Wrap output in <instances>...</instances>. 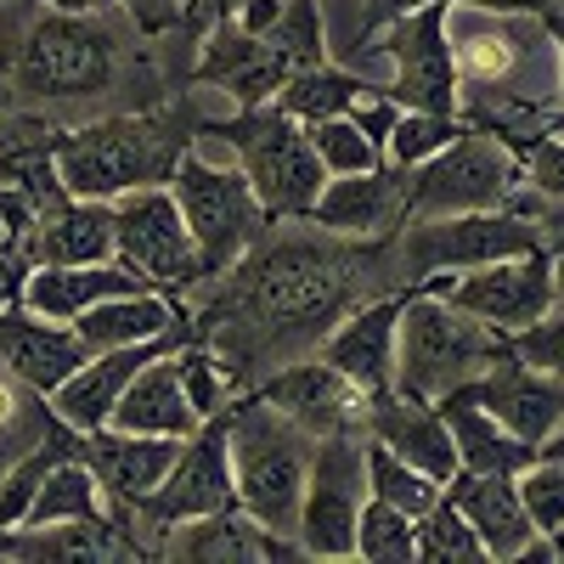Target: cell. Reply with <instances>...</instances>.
<instances>
[{
  "label": "cell",
  "mask_w": 564,
  "mask_h": 564,
  "mask_svg": "<svg viewBox=\"0 0 564 564\" xmlns=\"http://www.w3.org/2000/svg\"><path fill=\"white\" fill-rule=\"evenodd\" d=\"M542 7H547V12H564V0H542Z\"/></svg>",
  "instance_id": "obj_52"
},
{
  "label": "cell",
  "mask_w": 564,
  "mask_h": 564,
  "mask_svg": "<svg viewBox=\"0 0 564 564\" xmlns=\"http://www.w3.org/2000/svg\"><path fill=\"white\" fill-rule=\"evenodd\" d=\"M547 29H553V45H558V108H564V12H547Z\"/></svg>",
  "instance_id": "obj_47"
},
{
  "label": "cell",
  "mask_w": 564,
  "mask_h": 564,
  "mask_svg": "<svg viewBox=\"0 0 564 564\" xmlns=\"http://www.w3.org/2000/svg\"><path fill=\"white\" fill-rule=\"evenodd\" d=\"M193 79L209 85V90H226L231 108H260L282 90L289 63L271 52L265 34H249L243 23H215V29H204Z\"/></svg>",
  "instance_id": "obj_22"
},
{
  "label": "cell",
  "mask_w": 564,
  "mask_h": 564,
  "mask_svg": "<svg viewBox=\"0 0 564 564\" xmlns=\"http://www.w3.org/2000/svg\"><path fill=\"white\" fill-rule=\"evenodd\" d=\"M159 553H170V558H198V564H226V558H231V564H254V558H305L300 536L254 525L243 508H220V513H204V520L170 525Z\"/></svg>",
  "instance_id": "obj_24"
},
{
  "label": "cell",
  "mask_w": 564,
  "mask_h": 564,
  "mask_svg": "<svg viewBox=\"0 0 564 564\" xmlns=\"http://www.w3.org/2000/svg\"><path fill=\"white\" fill-rule=\"evenodd\" d=\"M198 130H181L164 113H108L85 119L74 130L52 135V164L68 198H124L135 186H170L181 153L193 148Z\"/></svg>",
  "instance_id": "obj_4"
},
{
  "label": "cell",
  "mask_w": 564,
  "mask_h": 564,
  "mask_svg": "<svg viewBox=\"0 0 564 564\" xmlns=\"http://www.w3.org/2000/svg\"><path fill=\"white\" fill-rule=\"evenodd\" d=\"M113 18L119 12H57L34 0V12L0 52L12 74L7 97H23L34 108H74L113 97L124 85V29H113Z\"/></svg>",
  "instance_id": "obj_3"
},
{
  "label": "cell",
  "mask_w": 564,
  "mask_h": 564,
  "mask_svg": "<svg viewBox=\"0 0 564 564\" xmlns=\"http://www.w3.org/2000/svg\"><path fill=\"white\" fill-rule=\"evenodd\" d=\"M63 457H85V435H74L68 423H63V435H52L45 446H34L7 480H0V531H12L18 520H23V508H29V497H34V486L52 475V468L63 463Z\"/></svg>",
  "instance_id": "obj_36"
},
{
  "label": "cell",
  "mask_w": 564,
  "mask_h": 564,
  "mask_svg": "<svg viewBox=\"0 0 564 564\" xmlns=\"http://www.w3.org/2000/svg\"><path fill=\"white\" fill-rule=\"evenodd\" d=\"M265 40H271V52L289 63V74H300V68H311V63H327L316 0H282V12H276V23L265 29Z\"/></svg>",
  "instance_id": "obj_39"
},
{
  "label": "cell",
  "mask_w": 564,
  "mask_h": 564,
  "mask_svg": "<svg viewBox=\"0 0 564 564\" xmlns=\"http://www.w3.org/2000/svg\"><path fill=\"white\" fill-rule=\"evenodd\" d=\"M417 294H441L475 322H486L491 334H520L542 311H553V249H525L502 254L491 265L457 271V276H423Z\"/></svg>",
  "instance_id": "obj_14"
},
{
  "label": "cell",
  "mask_w": 564,
  "mask_h": 564,
  "mask_svg": "<svg viewBox=\"0 0 564 564\" xmlns=\"http://www.w3.org/2000/svg\"><path fill=\"white\" fill-rule=\"evenodd\" d=\"M525 186L520 153L502 135L468 124L452 148L406 170V220L423 215H463V209H502Z\"/></svg>",
  "instance_id": "obj_10"
},
{
  "label": "cell",
  "mask_w": 564,
  "mask_h": 564,
  "mask_svg": "<svg viewBox=\"0 0 564 564\" xmlns=\"http://www.w3.org/2000/svg\"><path fill=\"white\" fill-rule=\"evenodd\" d=\"M553 305L564 311V254H553Z\"/></svg>",
  "instance_id": "obj_49"
},
{
  "label": "cell",
  "mask_w": 564,
  "mask_h": 564,
  "mask_svg": "<svg viewBox=\"0 0 564 564\" xmlns=\"http://www.w3.org/2000/svg\"><path fill=\"white\" fill-rule=\"evenodd\" d=\"M7 417H12V390L0 384V423H7Z\"/></svg>",
  "instance_id": "obj_51"
},
{
  "label": "cell",
  "mask_w": 564,
  "mask_h": 564,
  "mask_svg": "<svg viewBox=\"0 0 564 564\" xmlns=\"http://www.w3.org/2000/svg\"><path fill=\"white\" fill-rule=\"evenodd\" d=\"M435 406H441L446 430H452L457 468H475V475H520V468L536 457V446H531V441H520L513 430H502V423H497L480 401H468L463 390L441 395Z\"/></svg>",
  "instance_id": "obj_30"
},
{
  "label": "cell",
  "mask_w": 564,
  "mask_h": 564,
  "mask_svg": "<svg viewBox=\"0 0 564 564\" xmlns=\"http://www.w3.org/2000/svg\"><path fill=\"white\" fill-rule=\"evenodd\" d=\"M0 7H7V0H0Z\"/></svg>",
  "instance_id": "obj_53"
},
{
  "label": "cell",
  "mask_w": 564,
  "mask_h": 564,
  "mask_svg": "<svg viewBox=\"0 0 564 564\" xmlns=\"http://www.w3.org/2000/svg\"><path fill=\"white\" fill-rule=\"evenodd\" d=\"M108 513V497H102V480L90 475V463L85 457H63L52 475H45L23 508V520L18 525H79V520H102Z\"/></svg>",
  "instance_id": "obj_31"
},
{
  "label": "cell",
  "mask_w": 564,
  "mask_h": 564,
  "mask_svg": "<svg viewBox=\"0 0 564 564\" xmlns=\"http://www.w3.org/2000/svg\"><path fill=\"white\" fill-rule=\"evenodd\" d=\"M361 502H367V435L361 430L316 435L305 497H300V525H294L305 558H356Z\"/></svg>",
  "instance_id": "obj_11"
},
{
  "label": "cell",
  "mask_w": 564,
  "mask_h": 564,
  "mask_svg": "<svg viewBox=\"0 0 564 564\" xmlns=\"http://www.w3.org/2000/svg\"><path fill=\"white\" fill-rule=\"evenodd\" d=\"M119 12L130 18V29H135V34L159 40V34L181 29V18H186V0H119Z\"/></svg>",
  "instance_id": "obj_45"
},
{
  "label": "cell",
  "mask_w": 564,
  "mask_h": 564,
  "mask_svg": "<svg viewBox=\"0 0 564 564\" xmlns=\"http://www.w3.org/2000/svg\"><path fill=\"white\" fill-rule=\"evenodd\" d=\"M508 356V339L486 322L457 311L441 294L406 289L401 334H395V395L406 401H441L463 384H475L491 361Z\"/></svg>",
  "instance_id": "obj_7"
},
{
  "label": "cell",
  "mask_w": 564,
  "mask_h": 564,
  "mask_svg": "<svg viewBox=\"0 0 564 564\" xmlns=\"http://www.w3.org/2000/svg\"><path fill=\"white\" fill-rule=\"evenodd\" d=\"M508 350L520 356V361H531V367H542V372H553V379H564V311L553 305L531 327L508 334Z\"/></svg>",
  "instance_id": "obj_42"
},
{
  "label": "cell",
  "mask_w": 564,
  "mask_h": 564,
  "mask_svg": "<svg viewBox=\"0 0 564 564\" xmlns=\"http://www.w3.org/2000/svg\"><path fill=\"white\" fill-rule=\"evenodd\" d=\"M135 289H148V282L124 271L119 260H85V265H29L18 300L52 322H74L90 305H102L113 294H135Z\"/></svg>",
  "instance_id": "obj_27"
},
{
  "label": "cell",
  "mask_w": 564,
  "mask_h": 564,
  "mask_svg": "<svg viewBox=\"0 0 564 564\" xmlns=\"http://www.w3.org/2000/svg\"><path fill=\"white\" fill-rule=\"evenodd\" d=\"M40 7H57V12H119V0H40Z\"/></svg>",
  "instance_id": "obj_46"
},
{
  "label": "cell",
  "mask_w": 564,
  "mask_h": 564,
  "mask_svg": "<svg viewBox=\"0 0 564 564\" xmlns=\"http://www.w3.org/2000/svg\"><path fill=\"white\" fill-rule=\"evenodd\" d=\"M0 260H23V254H18V243H12V226H7V215H0Z\"/></svg>",
  "instance_id": "obj_48"
},
{
  "label": "cell",
  "mask_w": 564,
  "mask_h": 564,
  "mask_svg": "<svg viewBox=\"0 0 564 564\" xmlns=\"http://www.w3.org/2000/svg\"><path fill=\"white\" fill-rule=\"evenodd\" d=\"M367 441H379L384 452L406 457L412 468H423L430 480H452L457 475V446H452V430L435 401H406V395H379L367 401Z\"/></svg>",
  "instance_id": "obj_25"
},
{
  "label": "cell",
  "mask_w": 564,
  "mask_h": 564,
  "mask_svg": "<svg viewBox=\"0 0 564 564\" xmlns=\"http://www.w3.org/2000/svg\"><path fill=\"white\" fill-rule=\"evenodd\" d=\"M525 249H547L542 226L520 209H463V215H423L406 220L395 238H384V260L401 289H417L423 276H457L491 265L502 254H525Z\"/></svg>",
  "instance_id": "obj_9"
},
{
  "label": "cell",
  "mask_w": 564,
  "mask_h": 564,
  "mask_svg": "<svg viewBox=\"0 0 564 564\" xmlns=\"http://www.w3.org/2000/svg\"><path fill=\"white\" fill-rule=\"evenodd\" d=\"M361 90H372L361 74H350V68H339V63H311V68H300V74L282 79V90H276L271 102H276L282 113H294L300 124H316V119L350 113ZM379 90H384V85H379Z\"/></svg>",
  "instance_id": "obj_32"
},
{
  "label": "cell",
  "mask_w": 564,
  "mask_h": 564,
  "mask_svg": "<svg viewBox=\"0 0 564 564\" xmlns=\"http://www.w3.org/2000/svg\"><path fill=\"white\" fill-rule=\"evenodd\" d=\"M175 350H181V345H175ZM175 350H159V356L124 384V395H119V406H113V417H108L113 430H130V435H175V441H186V435H193L198 423H204V417L193 412V401H186Z\"/></svg>",
  "instance_id": "obj_28"
},
{
  "label": "cell",
  "mask_w": 564,
  "mask_h": 564,
  "mask_svg": "<svg viewBox=\"0 0 564 564\" xmlns=\"http://www.w3.org/2000/svg\"><path fill=\"white\" fill-rule=\"evenodd\" d=\"M367 497H379V502H390V508H401V513L417 520L423 508L441 502V480H430L406 457L384 452L379 441H367Z\"/></svg>",
  "instance_id": "obj_33"
},
{
  "label": "cell",
  "mask_w": 564,
  "mask_h": 564,
  "mask_svg": "<svg viewBox=\"0 0 564 564\" xmlns=\"http://www.w3.org/2000/svg\"><path fill=\"white\" fill-rule=\"evenodd\" d=\"M401 305H406V289L401 294H379L367 305H350L334 327L322 334L316 356L345 372V379L367 395L379 401L395 390V334H401Z\"/></svg>",
  "instance_id": "obj_17"
},
{
  "label": "cell",
  "mask_w": 564,
  "mask_h": 564,
  "mask_svg": "<svg viewBox=\"0 0 564 564\" xmlns=\"http://www.w3.org/2000/svg\"><path fill=\"white\" fill-rule=\"evenodd\" d=\"M446 45L457 63V119L502 135L513 153L536 141L558 108V45L547 12H491L446 0Z\"/></svg>",
  "instance_id": "obj_2"
},
{
  "label": "cell",
  "mask_w": 564,
  "mask_h": 564,
  "mask_svg": "<svg viewBox=\"0 0 564 564\" xmlns=\"http://www.w3.org/2000/svg\"><path fill=\"white\" fill-rule=\"evenodd\" d=\"M468 124L457 113H423V108H401L390 141H384V159L401 164V170H417L423 159H435L441 148H452V141L463 135Z\"/></svg>",
  "instance_id": "obj_38"
},
{
  "label": "cell",
  "mask_w": 564,
  "mask_h": 564,
  "mask_svg": "<svg viewBox=\"0 0 564 564\" xmlns=\"http://www.w3.org/2000/svg\"><path fill=\"white\" fill-rule=\"evenodd\" d=\"M85 339L74 334V322H52L29 311L23 300L0 305V367L34 395H52L68 372L85 361Z\"/></svg>",
  "instance_id": "obj_21"
},
{
  "label": "cell",
  "mask_w": 564,
  "mask_h": 564,
  "mask_svg": "<svg viewBox=\"0 0 564 564\" xmlns=\"http://www.w3.org/2000/svg\"><path fill=\"white\" fill-rule=\"evenodd\" d=\"M181 441L175 435H130V430H113V423H102V430L85 435V463L90 475L102 480V497L119 502V508H141L170 475Z\"/></svg>",
  "instance_id": "obj_23"
},
{
  "label": "cell",
  "mask_w": 564,
  "mask_h": 564,
  "mask_svg": "<svg viewBox=\"0 0 564 564\" xmlns=\"http://www.w3.org/2000/svg\"><path fill=\"white\" fill-rule=\"evenodd\" d=\"M542 457H564V423H558V430H553V441L542 446Z\"/></svg>",
  "instance_id": "obj_50"
},
{
  "label": "cell",
  "mask_w": 564,
  "mask_h": 564,
  "mask_svg": "<svg viewBox=\"0 0 564 564\" xmlns=\"http://www.w3.org/2000/svg\"><path fill=\"white\" fill-rule=\"evenodd\" d=\"M417 558L423 564H486V542L463 520V508L441 491L435 508L417 513Z\"/></svg>",
  "instance_id": "obj_34"
},
{
  "label": "cell",
  "mask_w": 564,
  "mask_h": 564,
  "mask_svg": "<svg viewBox=\"0 0 564 564\" xmlns=\"http://www.w3.org/2000/svg\"><path fill=\"white\" fill-rule=\"evenodd\" d=\"M23 260L29 265L113 260V204H102V198H68L63 209L34 220L29 243H23Z\"/></svg>",
  "instance_id": "obj_29"
},
{
  "label": "cell",
  "mask_w": 564,
  "mask_h": 564,
  "mask_svg": "<svg viewBox=\"0 0 564 564\" xmlns=\"http://www.w3.org/2000/svg\"><path fill=\"white\" fill-rule=\"evenodd\" d=\"M113 260L135 271L148 289H198V282H209L170 186H135V193L113 198Z\"/></svg>",
  "instance_id": "obj_13"
},
{
  "label": "cell",
  "mask_w": 564,
  "mask_h": 564,
  "mask_svg": "<svg viewBox=\"0 0 564 564\" xmlns=\"http://www.w3.org/2000/svg\"><path fill=\"white\" fill-rule=\"evenodd\" d=\"M254 395H265L276 412H289L311 435H339V430L367 435V395L345 379V372L327 367L322 356H294V361L260 372Z\"/></svg>",
  "instance_id": "obj_18"
},
{
  "label": "cell",
  "mask_w": 564,
  "mask_h": 564,
  "mask_svg": "<svg viewBox=\"0 0 564 564\" xmlns=\"http://www.w3.org/2000/svg\"><path fill=\"white\" fill-rule=\"evenodd\" d=\"M220 148L243 164L254 198L265 204L271 220H305L316 193H322V159L311 148V135L294 113H282L276 102H260V108H238L220 124H204Z\"/></svg>",
  "instance_id": "obj_8"
},
{
  "label": "cell",
  "mask_w": 564,
  "mask_h": 564,
  "mask_svg": "<svg viewBox=\"0 0 564 564\" xmlns=\"http://www.w3.org/2000/svg\"><path fill=\"white\" fill-rule=\"evenodd\" d=\"M520 170H525V186L542 198V204H564V135H536L520 148Z\"/></svg>",
  "instance_id": "obj_43"
},
{
  "label": "cell",
  "mask_w": 564,
  "mask_h": 564,
  "mask_svg": "<svg viewBox=\"0 0 564 564\" xmlns=\"http://www.w3.org/2000/svg\"><path fill=\"white\" fill-rule=\"evenodd\" d=\"M311 446L316 435L300 430L289 412H276L265 395H238L226 406V457H231V486L238 508L265 531L300 525V497L311 475Z\"/></svg>",
  "instance_id": "obj_5"
},
{
  "label": "cell",
  "mask_w": 564,
  "mask_h": 564,
  "mask_svg": "<svg viewBox=\"0 0 564 564\" xmlns=\"http://www.w3.org/2000/svg\"><path fill=\"white\" fill-rule=\"evenodd\" d=\"M316 238H265L220 276V300L204 316V327H215V356L249 384L254 372L305 356V345L334 327L350 305V249H339L345 238L311 226Z\"/></svg>",
  "instance_id": "obj_1"
},
{
  "label": "cell",
  "mask_w": 564,
  "mask_h": 564,
  "mask_svg": "<svg viewBox=\"0 0 564 564\" xmlns=\"http://www.w3.org/2000/svg\"><path fill=\"white\" fill-rule=\"evenodd\" d=\"M186 334L193 327H181V334H164V339H148V345H119V350H90L68 379L45 395V406H52V417L57 423H68L74 435H90V430H102V423L113 417V406H119V395H124V384L135 379L141 367H148L159 350H175V345H186Z\"/></svg>",
  "instance_id": "obj_19"
},
{
  "label": "cell",
  "mask_w": 564,
  "mask_h": 564,
  "mask_svg": "<svg viewBox=\"0 0 564 564\" xmlns=\"http://www.w3.org/2000/svg\"><path fill=\"white\" fill-rule=\"evenodd\" d=\"M463 520L475 525V536L486 542V558H525V547L536 542V525L520 502V480L513 475H475V468H457L441 486Z\"/></svg>",
  "instance_id": "obj_26"
},
{
  "label": "cell",
  "mask_w": 564,
  "mask_h": 564,
  "mask_svg": "<svg viewBox=\"0 0 564 564\" xmlns=\"http://www.w3.org/2000/svg\"><path fill=\"white\" fill-rule=\"evenodd\" d=\"M468 401H480L502 430H513L520 441H531L536 452L553 441V430L564 423V379H553V372L520 361V356H502L491 361L475 384H463Z\"/></svg>",
  "instance_id": "obj_20"
},
{
  "label": "cell",
  "mask_w": 564,
  "mask_h": 564,
  "mask_svg": "<svg viewBox=\"0 0 564 564\" xmlns=\"http://www.w3.org/2000/svg\"><path fill=\"white\" fill-rule=\"evenodd\" d=\"M305 135H311V148H316V159H322L327 175H356V170L384 164V153L361 135V124H356L350 113H339V119H316V124H305Z\"/></svg>",
  "instance_id": "obj_40"
},
{
  "label": "cell",
  "mask_w": 564,
  "mask_h": 564,
  "mask_svg": "<svg viewBox=\"0 0 564 564\" xmlns=\"http://www.w3.org/2000/svg\"><path fill=\"white\" fill-rule=\"evenodd\" d=\"M384 57H390V97L401 108L457 113V63L446 45V0H423V7L390 18Z\"/></svg>",
  "instance_id": "obj_15"
},
{
  "label": "cell",
  "mask_w": 564,
  "mask_h": 564,
  "mask_svg": "<svg viewBox=\"0 0 564 564\" xmlns=\"http://www.w3.org/2000/svg\"><path fill=\"white\" fill-rule=\"evenodd\" d=\"M305 226H322L334 238H350V243L395 238L406 226V170L384 159V164L356 170V175H327Z\"/></svg>",
  "instance_id": "obj_16"
},
{
  "label": "cell",
  "mask_w": 564,
  "mask_h": 564,
  "mask_svg": "<svg viewBox=\"0 0 564 564\" xmlns=\"http://www.w3.org/2000/svg\"><path fill=\"white\" fill-rule=\"evenodd\" d=\"M170 193H175L181 220H186V231H193V243H198L204 276H220L226 265H238L276 226L265 215V204L254 198L243 164L231 159L204 124L193 135V148L181 153V164L170 175Z\"/></svg>",
  "instance_id": "obj_6"
},
{
  "label": "cell",
  "mask_w": 564,
  "mask_h": 564,
  "mask_svg": "<svg viewBox=\"0 0 564 564\" xmlns=\"http://www.w3.org/2000/svg\"><path fill=\"white\" fill-rule=\"evenodd\" d=\"M175 361H181V384H186V401H193V412L209 423V417H220L231 401H238V390H243V379L231 372L209 345H181L175 350Z\"/></svg>",
  "instance_id": "obj_37"
},
{
  "label": "cell",
  "mask_w": 564,
  "mask_h": 564,
  "mask_svg": "<svg viewBox=\"0 0 564 564\" xmlns=\"http://www.w3.org/2000/svg\"><path fill=\"white\" fill-rule=\"evenodd\" d=\"M108 508H113L108 520L124 525L130 536H135V525L153 531V536H164L170 525L204 520V513H220V508H238L231 457H226V412L209 417V423H198V430L181 441V452H175V463H170L164 486H159L148 502H141V508H119V502H108ZM141 553H148V547H141Z\"/></svg>",
  "instance_id": "obj_12"
},
{
  "label": "cell",
  "mask_w": 564,
  "mask_h": 564,
  "mask_svg": "<svg viewBox=\"0 0 564 564\" xmlns=\"http://www.w3.org/2000/svg\"><path fill=\"white\" fill-rule=\"evenodd\" d=\"M513 480H520V502L531 513L536 536H553L564 525V457H542L536 452Z\"/></svg>",
  "instance_id": "obj_41"
},
{
  "label": "cell",
  "mask_w": 564,
  "mask_h": 564,
  "mask_svg": "<svg viewBox=\"0 0 564 564\" xmlns=\"http://www.w3.org/2000/svg\"><path fill=\"white\" fill-rule=\"evenodd\" d=\"M356 558L367 564H417V520L379 497L361 502L356 520Z\"/></svg>",
  "instance_id": "obj_35"
},
{
  "label": "cell",
  "mask_w": 564,
  "mask_h": 564,
  "mask_svg": "<svg viewBox=\"0 0 564 564\" xmlns=\"http://www.w3.org/2000/svg\"><path fill=\"white\" fill-rule=\"evenodd\" d=\"M350 119L361 124V135L372 141V148L384 153V141H390V130H395V119H401V102L390 97V90H379V85H372V90H361V97H356Z\"/></svg>",
  "instance_id": "obj_44"
}]
</instances>
